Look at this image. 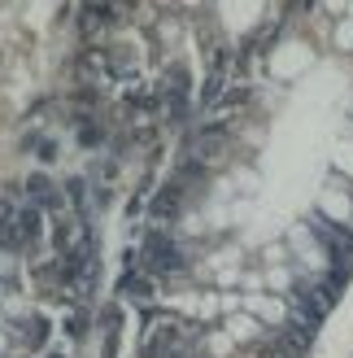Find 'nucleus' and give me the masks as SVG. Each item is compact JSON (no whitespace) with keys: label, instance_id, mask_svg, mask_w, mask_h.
<instances>
[{"label":"nucleus","instance_id":"1","mask_svg":"<svg viewBox=\"0 0 353 358\" xmlns=\"http://www.w3.org/2000/svg\"><path fill=\"white\" fill-rule=\"evenodd\" d=\"M144 271L149 275H174L183 271V249L174 245L166 231H153L149 245H144Z\"/></svg>","mask_w":353,"mask_h":358},{"label":"nucleus","instance_id":"2","mask_svg":"<svg viewBox=\"0 0 353 358\" xmlns=\"http://www.w3.org/2000/svg\"><path fill=\"white\" fill-rule=\"evenodd\" d=\"M179 210H183V179H170L166 188H157L149 214H153V223H170Z\"/></svg>","mask_w":353,"mask_h":358},{"label":"nucleus","instance_id":"3","mask_svg":"<svg viewBox=\"0 0 353 358\" xmlns=\"http://www.w3.org/2000/svg\"><path fill=\"white\" fill-rule=\"evenodd\" d=\"M188 345V336L179 328H157L149 341H144V354L149 358H179V350Z\"/></svg>","mask_w":353,"mask_h":358},{"label":"nucleus","instance_id":"4","mask_svg":"<svg viewBox=\"0 0 353 358\" xmlns=\"http://www.w3.org/2000/svg\"><path fill=\"white\" fill-rule=\"evenodd\" d=\"M27 206H35V210H57L61 206L57 184H52L48 175H31L27 179Z\"/></svg>","mask_w":353,"mask_h":358},{"label":"nucleus","instance_id":"5","mask_svg":"<svg viewBox=\"0 0 353 358\" xmlns=\"http://www.w3.org/2000/svg\"><path fill=\"white\" fill-rule=\"evenodd\" d=\"M17 227H22V241H27V249H35V245H40V231H44V223H40V210H35V206H22V210H17Z\"/></svg>","mask_w":353,"mask_h":358},{"label":"nucleus","instance_id":"6","mask_svg":"<svg viewBox=\"0 0 353 358\" xmlns=\"http://www.w3.org/2000/svg\"><path fill=\"white\" fill-rule=\"evenodd\" d=\"M122 289H127V293H135V297H144V289H149V284H144V275H127V280H122Z\"/></svg>","mask_w":353,"mask_h":358}]
</instances>
